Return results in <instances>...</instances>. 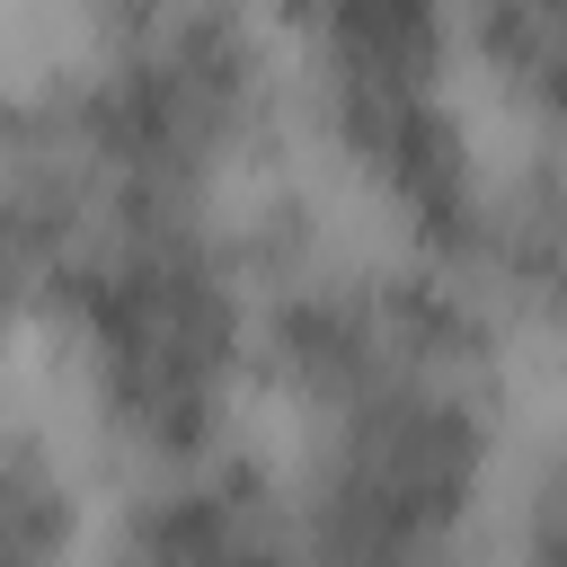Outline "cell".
Listing matches in <instances>:
<instances>
[{
    "label": "cell",
    "instance_id": "1",
    "mask_svg": "<svg viewBox=\"0 0 567 567\" xmlns=\"http://www.w3.org/2000/svg\"><path fill=\"white\" fill-rule=\"evenodd\" d=\"M266 416L310 567H487L523 443V328L478 266L275 204Z\"/></svg>",
    "mask_w": 567,
    "mask_h": 567
},
{
    "label": "cell",
    "instance_id": "2",
    "mask_svg": "<svg viewBox=\"0 0 567 567\" xmlns=\"http://www.w3.org/2000/svg\"><path fill=\"white\" fill-rule=\"evenodd\" d=\"M275 204H97L71 230L44 354L71 434L115 478L248 443L266 408Z\"/></svg>",
    "mask_w": 567,
    "mask_h": 567
},
{
    "label": "cell",
    "instance_id": "3",
    "mask_svg": "<svg viewBox=\"0 0 567 567\" xmlns=\"http://www.w3.org/2000/svg\"><path fill=\"white\" fill-rule=\"evenodd\" d=\"M80 213L266 204L292 151L284 27L248 9H89L27 71Z\"/></svg>",
    "mask_w": 567,
    "mask_h": 567
},
{
    "label": "cell",
    "instance_id": "4",
    "mask_svg": "<svg viewBox=\"0 0 567 567\" xmlns=\"http://www.w3.org/2000/svg\"><path fill=\"white\" fill-rule=\"evenodd\" d=\"M292 142L354 204V230L487 266L505 133L470 80L461 18L416 0H346L284 18Z\"/></svg>",
    "mask_w": 567,
    "mask_h": 567
},
{
    "label": "cell",
    "instance_id": "5",
    "mask_svg": "<svg viewBox=\"0 0 567 567\" xmlns=\"http://www.w3.org/2000/svg\"><path fill=\"white\" fill-rule=\"evenodd\" d=\"M89 567H310L292 487L266 443L115 478Z\"/></svg>",
    "mask_w": 567,
    "mask_h": 567
},
{
    "label": "cell",
    "instance_id": "6",
    "mask_svg": "<svg viewBox=\"0 0 567 567\" xmlns=\"http://www.w3.org/2000/svg\"><path fill=\"white\" fill-rule=\"evenodd\" d=\"M71 230H80L71 168L44 133L35 89L9 80L0 89V399H9V363L27 346H44V310L62 284Z\"/></svg>",
    "mask_w": 567,
    "mask_h": 567
},
{
    "label": "cell",
    "instance_id": "7",
    "mask_svg": "<svg viewBox=\"0 0 567 567\" xmlns=\"http://www.w3.org/2000/svg\"><path fill=\"white\" fill-rule=\"evenodd\" d=\"M97 514L106 496L80 434L0 399V567H89Z\"/></svg>",
    "mask_w": 567,
    "mask_h": 567
},
{
    "label": "cell",
    "instance_id": "8",
    "mask_svg": "<svg viewBox=\"0 0 567 567\" xmlns=\"http://www.w3.org/2000/svg\"><path fill=\"white\" fill-rule=\"evenodd\" d=\"M461 53L505 133V159L567 151V0L461 9Z\"/></svg>",
    "mask_w": 567,
    "mask_h": 567
},
{
    "label": "cell",
    "instance_id": "9",
    "mask_svg": "<svg viewBox=\"0 0 567 567\" xmlns=\"http://www.w3.org/2000/svg\"><path fill=\"white\" fill-rule=\"evenodd\" d=\"M514 328L549 337L567 363V151L540 159H505V195H496V230H487V266H478Z\"/></svg>",
    "mask_w": 567,
    "mask_h": 567
},
{
    "label": "cell",
    "instance_id": "10",
    "mask_svg": "<svg viewBox=\"0 0 567 567\" xmlns=\"http://www.w3.org/2000/svg\"><path fill=\"white\" fill-rule=\"evenodd\" d=\"M487 567H567V408L514 443Z\"/></svg>",
    "mask_w": 567,
    "mask_h": 567
},
{
    "label": "cell",
    "instance_id": "11",
    "mask_svg": "<svg viewBox=\"0 0 567 567\" xmlns=\"http://www.w3.org/2000/svg\"><path fill=\"white\" fill-rule=\"evenodd\" d=\"M0 89H9V80H0Z\"/></svg>",
    "mask_w": 567,
    "mask_h": 567
}]
</instances>
